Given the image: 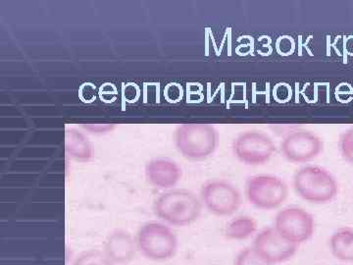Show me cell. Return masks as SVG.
Here are the masks:
<instances>
[{"label": "cell", "mask_w": 353, "mask_h": 265, "mask_svg": "<svg viewBox=\"0 0 353 265\" xmlns=\"http://www.w3.org/2000/svg\"><path fill=\"white\" fill-rule=\"evenodd\" d=\"M72 265H115L108 255L99 250H88L77 255Z\"/></svg>", "instance_id": "cell-16"}, {"label": "cell", "mask_w": 353, "mask_h": 265, "mask_svg": "<svg viewBox=\"0 0 353 265\" xmlns=\"http://www.w3.org/2000/svg\"><path fill=\"white\" fill-rule=\"evenodd\" d=\"M336 97L343 104L350 102L353 97V88L347 83L340 84L336 88Z\"/></svg>", "instance_id": "cell-21"}, {"label": "cell", "mask_w": 353, "mask_h": 265, "mask_svg": "<svg viewBox=\"0 0 353 265\" xmlns=\"http://www.w3.org/2000/svg\"><path fill=\"white\" fill-rule=\"evenodd\" d=\"M297 196L314 204H324L333 201L338 195V183L334 177L316 165L299 169L292 180Z\"/></svg>", "instance_id": "cell-2"}, {"label": "cell", "mask_w": 353, "mask_h": 265, "mask_svg": "<svg viewBox=\"0 0 353 265\" xmlns=\"http://www.w3.org/2000/svg\"><path fill=\"white\" fill-rule=\"evenodd\" d=\"M257 221L250 216H239L228 223L224 235L228 240L243 241L256 235Z\"/></svg>", "instance_id": "cell-14"}, {"label": "cell", "mask_w": 353, "mask_h": 265, "mask_svg": "<svg viewBox=\"0 0 353 265\" xmlns=\"http://www.w3.org/2000/svg\"><path fill=\"white\" fill-rule=\"evenodd\" d=\"M234 265H272L253 246L243 248L236 255Z\"/></svg>", "instance_id": "cell-17"}, {"label": "cell", "mask_w": 353, "mask_h": 265, "mask_svg": "<svg viewBox=\"0 0 353 265\" xmlns=\"http://www.w3.org/2000/svg\"><path fill=\"white\" fill-rule=\"evenodd\" d=\"M273 95L276 101L281 102V104H285V102L289 101L290 97H292V88L288 84H278L274 88Z\"/></svg>", "instance_id": "cell-20"}, {"label": "cell", "mask_w": 353, "mask_h": 265, "mask_svg": "<svg viewBox=\"0 0 353 265\" xmlns=\"http://www.w3.org/2000/svg\"><path fill=\"white\" fill-rule=\"evenodd\" d=\"M176 150L190 160H203L212 155L219 144V135L212 125L190 123L178 127L175 135Z\"/></svg>", "instance_id": "cell-3"}, {"label": "cell", "mask_w": 353, "mask_h": 265, "mask_svg": "<svg viewBox=\"0 0 353 265\" xmlns=\"http://www.w3.org/2000/svg\"><path fill=\"white\" fill-rule=\"evenodd\" d=\"M245 190L248 202L262 210L280 208L289 196V187L285 181L273 175L250 177Z\"/></svg>", "instance_id": "cell-5"}, {"label": "cell", "mask_w": 353, "mask_h": 265, "mask_svg": "<svg viewBox=\"0 0 353 265\" xmlns=\"http://www.w3.org/2000/svg\"><path fill=\"white\" fill-rule=\"evenodd\" d=\"M339 148L343 159L353 165V128L341 135Z\"/></svg>", "instance_id": "cell-18"}, {"label": "cell", "mask_w": 353, "mask_h": 265, "mask_svg": "<svg viewBox=\"0 0 353 265\" xmlns=\"http://www.w3.org/2000/svg\"><path fill=\"white\" fill-rule=\"evenodd\" d=\"M103 252L114 264H128L139 252L136 237L124 229H116L106 237Z\"/></svg>", "instance_id": "cell-11"}, {"label": "cell", "mask_w": 353, "mask_h": 265, "mask_svg": "<svg viewBox=\"0 0 353 265\" xmlns=\"http://www.w3.org/2000/svg\"><path fill=\"white\" fill-rule=\"evenodd\" d=\"M276 50L282 57H289L296 50V41L292 37H280L276 41Z\"/></svg>", "instance_id": "cell-19"}, {"label": "cell", "mask_w": 353, "mask_h": 265, "mask_svg": "<svg viewBox=\"0 0 353 265\" xmlns=\"http://www.w3.org/2000/svg\"><path fill=\"white\" fill-rule=\"evenodd\" d=\"M66 150L69 157L80 162L90 161L92 157V150L88 139L75 130L66 132Z\"/></svg>", "instance_id": "cell-15"}, {"label": "cell", "mask_w": 353, "mask_h": 265, "mask_svg": "<svg viewBox=\"0 0 353 265\" xmlns=\"http://www.w3.org/2000/svg\"><path fill=\"white\" fill-rule=\"evenodd\" d=\"M283 157L294 164H307L319 157L324 143L319 136L306 130L290 132L281 143Z\"/></svg>", "instance_id": "cell-9"}, {"label": "cell", "mask_w": 353, "mask_h": 265, "mask_svg": "<svg viewBox=\"0 0 353 265\" xmlns=\"http://www.w3.org/2000/svg\"><path fill=\"white\" fill-rule=\"evenodd\" d=\"M145 178L153 187L160 190H170L180 182L182 168L166 158L150 160L145 166Z\"/></svg>", "instance_id": "cell-12"}, {"label": "cell", "mask_w": 353, "mask_h": 265, "mask_svg": "<svg viewBox=\"0 0 353 265\" xmlns=\"http://www.w3.org/2000/svg\"><path fill=\"white\" fill-rule=\"evenodd\" d=\"M274 228L285 240L299 246L314 234L315 220L305 209L290 206L279 211Z\"/></svg>", "instance_id": "cell-7"}, {"label": "cell", "mask_w": 353, "mask_h": 265, "mask_svg": "<svg viewBox=\"0 0 353 265\" xmlns=\"http://www.w3.org/2000/svg\"><path fill=\"white\" fill-rule=\"evenodd\" d=\"M330 252L334 259L353 262V229L343 227L336 230L329 241Z\"/></svg>", "instance_id": "cell-13"}, {"label": "cell", "mask_w": 353, "mask_h": 265, "mask_svg": "<svg viewBox=\"0 0 353 265\" xmlns=\"http://www.w3.org/2000/svg\"><path fill=\"white\" fill-rule=\"evenodd\" d=\"M201 199L204 208L216 216L233 215L243 204L240 190L223 179L204 184L201 190Z\"/></svg>", "instance_id": "cell-6"}, {"label": "cell", "mask_w": 353, "mask_h": 265, "mask_svg": "<svg viewBox=\"0 0 353 265\" xmlns=\"http://www.w3.org/2000/svg\"><path fill=\"white\" fill-rule=\"evenodd\" d=\"M139 252L152 262H166L175 257L179 241L168 225L164 223H145L139 227L136 235Z\"/></svg>", "instance_id": "cell-4"}, {"label": "cell", "mask_w": 353, "mask_h": 265, "mask_svg": "<svg viewBox=\"0 0 353 265\" xmlns=\"http://www.w3.org/2000/svg\"><path fill=\"white\" fill-rule=\"evenodd\" d=\"M252 246L272 265L288 262L299 250V246L285 240L274 226L264 228L255 235Z\"/></svg>", "instance_id": "cell-10"}, {"label": "cell", "mask_w": 353, "mask_h": 265, "mask_svg": "<svg viewBox=\"0 0 353 265\" xmlns=\"http://www.w3.org/2000/svg\"><path fill=\"white\" fill-rule=\"evenodd\" d=\"M276 152L273 139L264 132L248 131L234 141L233 153L243 164L259 166L267 164Z\"/></svg>", "instance_id": "cell-8"}, {"label": "cell", "mask_w": 353, "mask_h": 265, "mask_svg": "<svg viewBox=\"0 0 353 265\" xmlns=\"http://www.w3.org/2000/svg\"><path fill=\"white\" fill-rule=\"evenodd\" d=\"M201 197L188 190H170L160 195L153 204L155 215L175 227L189 226L201 217Z\"/></svg>", "instance_id": "cell-1"}, {"label": "cell", "mask_w": 353, "mask_h": 265, "mask_svg": "<svg viewBox=\"0 0 353 265\" xmlns=\"http://www.w3.org/2000/svg\"><path fill=\"white\" fill-rule=\"evenodd\" d=\"M345 50L347 55L353 57V36L347 37L345 41Z\"/></svg>", "instance_id": "cell-22"}]
</instances>
